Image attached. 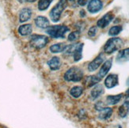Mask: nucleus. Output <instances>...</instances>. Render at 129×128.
Segmentation results:
<instances>
[{
    "instance_id": "4",
    "label": "nucleus",
    "mask_w": 129,
    "mask_h": 128,
    "mask_svg": "<svg viewBox=\"0 0 129 128\" xmlns=\"http://www.w3.org/2000/svg\"><path fill=\"white\" fill-rule=\"evenodd\" d=\"M123 40L120 38H111L106 42V44L104 46V52L107 54H112L118 50L120 49V48L123 46Z\"/></svg>"
},
{
    "instance_id": "26",
    "label": "nucleus",
    "mask_w": 129,
    "mask_h": 128,
    "mask_svg": "<svg viewBox=\"0 0 129 128\" xmlns=\"http://www.w3.org/2000/svg\"><path fill=\"white\" fill-rule=\"evenodd\" d=\"M80 37V32L79 31H75L71 32L68 35V40L74 42L76 41L77 40H78V38Z\"/></svg>"
},
{
    "instance_id": "25",
    "label": "nucleus",
    "mask_w": 129,
    "mask_h": 128,
    "mask_svg": "<svg viewBox=\"0 0 129 128\" xmlns=\"http://www.w3.org/2000/svg\"><path fill=\"white\" fill-rule=\"evenodd\" d=\"M123 28L121 25H115V26H113L109 29V36H115L116 35H118L119 33L122 31Z\"/></svg>"
},
{
    "instance_id": "17",
    "label": "nucleus",
    "mask_w": 129,
    "mask_h": 128,
    "mask_svg": "<svg viewBox=\"0 0 129 128\" xmlns=\"http://www.w3.org/2000/svg\"><path fill=\"white\" fill-rule=\"evenodd\" d=\"M82 48H83V44L79 43L77 44L76 48L75 50L74 53H73V57H74V60L75 62L79 61L82 58Z\"/></svg>"
},
{
    "instance_id": "10",
    "label": "nucleus",
    "mask_w": 129,
    "mask_h": 128,
    "mask_svg": "<svg viewBox=\"0 0 129 128\" xmlns=\"http://www.w3.org/2000/svg\"><path fill=\"white\" fill-rule=\"evenodd\" d=\"M114 18V16L112 13H108L105 15H104L102 18H100L98 22H97V26L99 28H102V29H104V28L107 27L110 22L113 21V19Z\"/></svg>"
},
{
    "instance_id": "21",
    "label": "nucleus",
    "mask_w": 129,
    "mask_h": 128,
    "mask_svg": "<svg viewBox=\"0 0 129 128\" xmlns=\"http://www.w3.org/2000/svg\"><path fill=\"white\" fill-rule=\"evenodd\" d=\"M122 97H123V93L118 94V95H109L106 97V101H107V104L109 105H114L116 104L117 103H119Z\"/></svg>"
},
{
    "instance_id": "11",
    "label": "nucleus",
    "mask_w": 129,
    "mask_h": 128,
    "mask_svg": "<svg viewBox=\"0 0 129 128\" xmlns=\"http://www.w3.org/2000/svg\"><path fill=\"white\" fill-rule=\"evenodd\" d=\"M104 87L101 84H97L96 86H94V87L93 88V90L90 92V96L91 98L93 100H96L98 97H100L104 93Z\"/></svg>"
},
{
    "instance_id": "32",
    "label": "nucleus",
    "mask_w": 129,
    "mask_h": 128,
    "mask_svg": "<svg viewBox=\"0 0 129 128\" xmlns=\"http://www.w3.org/2000/svg\"><path fill=\"white\" fill-rule=\"evenodd\" d=\"M127 85H129V78H128V80H127Z\"/></svg>"
},
{
    "instance_id": "29",
    "label": "nucleus",
    "mask_w": 129,
    "mask_h": 128,
    "mask_svg": "<svg viewBox=\"0 0 129 128\" xmlns=\"http://www.w3.org/2000/svg\"><path fill=\"white\" fill-rule=\"evenodd\" d=\"M80 15H81V17H85V16H86V14H85V11H84L83 10L80 11Z\"/></svg>"
},
{
    "instance_id": "2",
    "label": "nucleus",
    "mask_w": 129,
    "mask_h": 128,
    "mask_svg": "<svg viewBox=\"0 0 129 128\" xmlns=\"http://www.w3.org/2000/svg\"><path fill=\"white\" fill-rule=\"evenodd\" d=\"M67 6V0H59V3L51 10L49 16L51 20L54 22H57L60 19V16Z\"/></svg>"
},
{
    "instance_id": "7",
    "label": "nucleus",
    "mask_w": 129,
    "mask_h": 128,
    "mask_svg": "<svg viewBox=\"0 0 129 128\" xmlns=\"http://www.w3.org/2000/svg\"><path fill=\"white\" fill-rule=\"evenodd\" d=\"M104 59H105V57L102 54H100L98 56H97L95 58L92 62L89 63V66H88V70L90 72H93L95 70H97L99 66L102 65L104 62Z\"/></svg>"
},
{
    "instance_id": "9",
    "label": "nucleus",
    "mask_w": 129,
    "mask_h": 128,
    "mask_svg": "<svg viewBox=\"0 0 129 128\" xmlns=\"http://www.w3.org/2000/svg\"><path fill=\"white\" fill-rule=\"evenodd\" d=\"M119 84V78L118 75L112 74H109L106 77V78L105 80V86L107 89H112L114 88Z\"/></svg>"
},
{
    "instance_id": "33",
    "label": "nucleus",
    "mask_w": 129,
    "mask_h": 128,
    "mask_svg": "<svg viewBox=\"0 0 129 128\" xmlns=\"http://www.w3.org/2000/svg\"><path fill=\"white\" fill-rule=\"evenodd\" d=\"M69 1H71V2H74L75 0H69Z\"/></svg>"
},
{
    "instance_id": "20",
    "label": "nucleus",
    "mask_w": 129,
    "mask_h": 128,
    "mask_svg": "<svg viewBox=\"0 0 129 128\" xmlns=\"http://www.w3.org/2000/svg\"><path fill=\"white\" fill-rule=\"evenodd\" d=\"M119 115L121 118H125L129 113V101H124L121 106L119 108Z\"/></svg>"
},
{
    "instance_id": "8",
    "label": "nucleus",
    "mask_w": 129,
    "mask_h": 128,
    "mask_svg": "<svg viewBox=\"0 0 129 128\" xmlns=\"http://www.w3.org/2000/svg\"><path fill=\"white\" fill-rule=\"evenodd\" d=\"M112 64H113V59H109L108 60H106L103 63V65L102 66V67H101L98 74V77L99 78L102 79L104 77L106 76V74L109 73V71L110 70L112 67Z\"/></svg>"
},
{
    "instance_id": "34",
    "label": "nucleus",
    "mask_w": 129,
    "mask_h": 128,
    "mask_svg": "<svg viewBox=\"0 0 129 128\" xmlns=\"http://www.w3.org/2000/svg\"><path fill=\"white\" fill-rule=\"evenodd\" d=\"M119 128H121V126H119Z\"/></svg>"
},
{
    "instance_id": "13",
    "label": "nucleus",
    "mask_w": 129,
    "mask_h": 128,
    "mask_svg": "<svg viewBox=\"0 0 129 128\" xmlns=\"http://www.w3.org/2000/svg\"><path fill=\"white\" fill-rule=\"evenodd\" d=\"M35 24L38 28L41 29H47L49 26V21L44 16H38L35 19Z\"/></svg>"
},
{
    "instance_id": "28",
    "label": "nucleus",
    "mask_w": 129,
    "mask_h": 128,
    "mask_svg": "<svg viewBox=\"0 0 129 128\" xmlns=\"http://www.w3.org/2000/svg\"><path fill=\"white\" fill-rule=\"evenodd\" d=\"M89 2V0H78V3L79 4L80 6H85L86 5V3Z\"/></svg>"
},
{
    "instance_id": "23",
    "label": "nucleus",
    "mask_w": 129,
    "mask_h": 128,
    "mask_svg": "<svg viewBox=\"0 0 129 128\" xmlns=\"http://www.w3.org/2000/svg\"><path fill=\"white\" fill-rule=\"evenodd\" d=\"M102 80L98 76H89L86 80V85L87 87H92L96 86L98 83L100 82V81Z\"/></svg>"
},
{
    "instance_id": "3",
    "label": "nucleus",
    "mask_w": 129,
    "mask_h": 128,
    "mask_svg": "<svg viewBox=\"0 0 129 128\" xmlns=\"http://www.w3.org/2000/svg\"><path fill=\"white\" fill-rule=\"evenodd\" d=\"M69 31V28L65 25H52L46 29V32L52 38H63Z\"/></svg>"
},
{
    "instance_id": "18",
    "label": "nucleus",
    "mask_w": 129,
    "mask_h": 128,
    "mask_svg": "<svg viewBox=\"0 0 129 128\" xmlns=\"http://www.w3.org/2000/svg\"><path fill=\"white\" fill-rule=\"evenodd\" d=\"M67 46V45H66L64 43H58V44H52V45L49 48V50L52 53H59V52H64Z\"/></svg>"
},
{
    "instance_id": "31",
    "label": "nucleus",
    "mask_w": 129,
    "mask_h": 128,
    "mask_svg": "<svg viewBox=\"0 0 129 128\" xmlns=\"http://www.w3.org/2000/svg\"><path fill=\"white\" fill-rule=\"evenodd\" d=\"M25 1H26V2H34V1H36V0H25Z\"/></svg>"
},
{
    "instance_id": "12",
    "label": "nucleus",
    "mask_w": 129,
    "mask_h": 128,
    "mask_svg": "<svg viewBox=\"0 0 129 128\" xmlns=\"http://www.w3.org/2000/svg\"><path fill=\"white\" fill-rule=\"evenodd\" d=\"M32 16V10L29 8H23L19 14V20L21 22H25L31 18Z\"/></svg>"
},
{
    "instance_id": "22",
    "label": "nucleus",
    "mask_w": 129,
    "mask_h": 128,
    "mask_svg": "<svg viewBox=\"0 0 129 128\" xmlns=\"http://www.w3.org/2000/svg\"><path fill=\"white\" fill-rule=\"evenodd\" d=\"M83 93V88L79 86H74L71 89L70 94L74 97V98H78L80 97Z\"/></svg>"
},
{
    "instance_id": "24",
    "label": "nucleus",
    "mask_w": 129,
    "mask_h": 128,
    "mask_svg": "<svg viewBox=\"0 0 129 128\" xmlns=\"http://www.w3.org/2000/svg\"><path fill=\"white\" fill-rule=\"evenodd\" d=\"M52 1L53 0H40L38 2V9L41 11L47 10Z\"/></svg>"
},
{
    "instance_id": "16",
    "label": "nucleus",
    "mask_w": 129,
    "mask_h": 128,
    "mask_svg": "<svg viewBox=\"0 0 129 128\" xmlns=\"http://www.w3.org/2000/svg\"><path fill=\"white\" fill-rule=\"evenodd\" d=\"M33 32L32 25L29 24L22 25L18 28V33L21 36H29Z\"/></svg>"
},
{
    "instance_id": "19",
    "label": "nucleus",
    "mask_w": 129,
    "mask_h": 128,
    "mask_svg": "<svg viewBox=\"0 0 129 128\" xmlns=\"http://www.w3.org/2000/svg\"><path fill=\"white\" fill-rule=\"evenodd\" d=\"M116 60L118 62H125L129 60V48H125L119 52L116 56Z\"/></svg>"
},
{
    "instance_id": "1",
    "label": "nucleus",
    "mask_w": 129,
    "mask_h": 128,
    "mask_svg": "<svg viewBox=\"0 0 129 128\" xmlns=\"http://www.w3.org/2000/svg\"><path fill=\"white\" fill-rule=\"evenodd\" d=\"M63 77L66 81H80L83 78V71L77 66H73L65 72Z\"/></svg>"
},
{
    "instance_id": "27",
    "label": "nucleus",
    "mask_w": 129,
    "mask_h": 128,
    "mask_svg": "<svg viewBox=\"0 0 129 128\" xmlns=\"http://www.w3.org/2000/svg\"><path fill=\"white\" fill-rule=\"evenodd\" d=\"M98 32V26H92L88 31V36L90 37H94Z\"/></svg>"
},
{
    "instance_id": "5",
    "label": "nucleus",
    "mask_w": 129,
    "mask_h": 128,
    "mask_svg": "<svg viewBox=\"0 0 129 128\" xmlns=\"http://www.w3.org/2000/svg\"><path fill=\"white\" fill-rule=\"evenodd\" d=\"M49 40L48 37L44 35L34 34L30 37V44L31 46L37 49H41L47 45Z\"/></svg>"
},
{
    "instance_id": "6",
    "label": "nucleus",
    "mask_w": 129,
    "mask_h": 128,
    "mask_svg": "<svg viewBox=\"0 0 129 128\" xmlns=\"http://www.w3.org/2000/svg\"><path fill=\"white\" fill-rule=\"evenodd\" d=\"M103 3L101 0H90L87 5V10L90 14H97L102 10Z\"/></svg>"
},
{
    "instance_id": "15",
    "label": "nucleus",
    "mask_w": 129,
    "mask_h": 128,
    "mask_svg": "<svg viewBox=\"0 0 129 128\" xmlns=\"http://www.w3.org/2000/svg\"><path fill=\"white\" fill-rule=\"evenodd\" d=\"M100 113H99V115L98 117L100 119H102V120H107L109 119L112 115H113V109L111 108H103L101 111H99Z\"/></svg>"
},
{
    "instance_id": "30",
    "label": "nucleus",
    "mask_w": 129,
    "mask_h": 128,
    "mask_svg": "<svg viewBox=\"0 0 129 128\" xmlns=\"http://www.w3.org/2000/svg\"><path fill=\"white\" fill-rule=\"evenodd\" d=\"M126 98L127 99H129V89L127 90V92H126Z\"/></svg>"
},
{
    "instance_id": "14",
    "label": "nucleus",
    "mask_w": 129,
    "mask_h": 128,
    "mask_svg": "<svg viewBox=\"0 0 129 128\" xmlns=\"http://www.w3.org/2000/svg\"><path fill=\"white\" fill-rule=\"evenodd\" d=\"M48 65L52 70H57L61 66V60L57 56L52 57L48 62Z\"/></svg>"
}]
</instances>
